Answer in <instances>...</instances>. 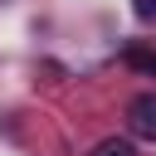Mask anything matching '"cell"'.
<instances>
[{
  "instance_id": "cell-1",
  "label": "cell",
  "mask_w": 156,
  "mask_h": 156,
  "mask_svg": "<svg viewBox=\"0 0 156 156\" xmlns=\"http://www.w3.org/2000/svg\"><path fill=\"white\" fill-rule=\"evenodd\" d=\"M127 132L136 141H156V93H136L127 102Z\"/></svg>"
},
{
  "instance_id": "cell-2",
  "label": "cell",
  "mask_w": 156,
  "mask_h": 156,
  "mask_svg": "<svg viewBox=\"0 0 156 156\" xmlns=\"http://www.w3.org/2000/svg\"><path fill=\"white\" fill-rule=\"evenodd\" d=\"M122 63L136 68V73H146V78H156V49H146V44H127L122 49Z\"/></svg>"
},
{
  "instance_id": "cell-3",
  "label": "cell",
  "mask_w": 156,
  "mask_h": 156,
  "mask_svg": "<svg viewBox=\"0 0 156 156\" xmlns=\"http://www.w3.org/2000/svg\"><path fill=\"white\" fill-rule=\"evenodd\" d=\"M88 156H136V146H132V136H107V141H98Z\"/></svg>"
},
{
  "instance_id": "cell-4",
  "label": "cell",
  "mask_w": 156,
  "mask_h": 156,
  "mask_svg": "<svg viewBox=\"0 0 156 156\" xmlns=\"http://www.w3.org/2000/svg\"><path fill=\"white\" fill-rule=\"evenodd\" d=\"M132 15L141 24H156V0H132Z\"/></svg>"
}]
</instances>
